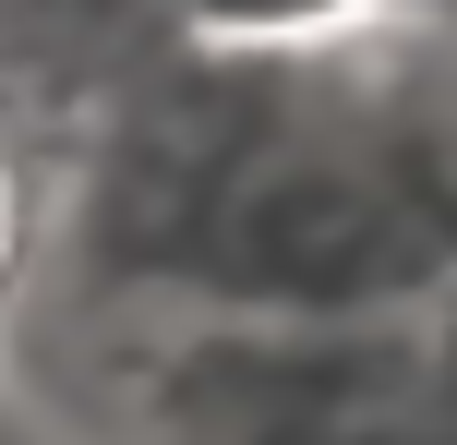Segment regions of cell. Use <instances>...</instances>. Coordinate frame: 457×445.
I'll return each instance as SVG.
<instances>
[{
	"instance_id": "obj_1",
	"label": "cell",
	"mask_w": 457,
	"mask_h": 445,
	"mask_svg": "<svg viewBox=\"0 0 457 445\" xmlns=\"http://www.w3.org/2000/svg\"><path fill=\"white\" fill-rule=\"evenodd\" d=\"M457 241L410 205L373 133L349 120L325 37L301 61V96L265 144L205 193L181 241V277L157 313H277V326H361V313H421Z\"/></svg>"
},
{
	"instance_id": "obj_2",
	"label": "cell",
	"mask_w": 457,
	"mask_h": 445,
	"mask_svg": "<svg viewBox=\"0 0 457 445\" xmlns=\"http://www.w3.org/2000/svg\"><path fill=\"white\" fill-rule=\"evenodd\" d=\"M85 409L109 445H445L421 313H120L85 326Z\"/></svg>"
},
{
	"instance_id": "obj_3",
	"label": "cell",
	"mask_w": 457,
	"mask_h": 445,
	"mask_svg": "<svg viewBox=\"0 0 457 445\" xmlns=\"http://www.w3.org/2000/svg\"><path fill=\"white\" fill-rule=\"evenodd\" d=\"M349 120L373 133V157L410 181V205L457 241V12L445 0H386L349 37H325Z\"/></svg>"
},
{
	"instance_id": "obj_4",
	"label": "cell",
	"mask_w": 457,
	"mask_h": 445,
	"mask_svg": "<svg viewBox=\"0 0 457 445\" xmlns=\"http://www.w3.org/2000/svg\"><path fill=\"white\" fill-rule=\"evenodd\" d=\"M181 37H228V48H313V37H349L361 12L386 0H157Z\"/></svg>"
},
{
	"instance_id": "obj_5",
	"label": "cell",
	"mask_w": 457,
	"mask_h": 445,
	"mask_svg": "<svg viewBox=\"0 0 457 445\" xmlns=\"http://www.w3.org/2000/svg\"><path fill=\"white\" fill-rule=\"evenodd\" d=\"M421 374H434V433L457 445V265L434 277V301H421Z\"/></svg>"
},
{
	"instance_id": "obj_6",
	"label": "cell",
	"mask_w": 457,
	"mask_h": 445,
	"mask_svg": "<svg viewBox=\"0 0 457 445\" xmlns=\"http://www.w3.org/2000/svg\"><path fill=\"white\" fill-rule=\"evenodd\" d=\"M12 253H24V181H12V157H0V277H12Z\"/></svg>"
},
{
	"instance_id": "obj_7",
	"label": "cell",
	"mask_w": 457,
	"mask_h": 445,
	"mask_svg": "<svg viewBox=\"0 0 457 445\" xmlns=\"http://www.w3.org/2000/svg\"><path fill=\"white\" fill-rule=\"evenodd\" d=\"M445 12H457V0H445Z\"/></svg>"
}]
</instances>
